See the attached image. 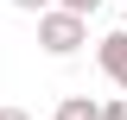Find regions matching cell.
<instances>
[{
  "label": "cell",
  "instance_id": "1",
  "mask_svg": "<svg viewBox=\"0 0 127 120\" xmlns=\"http://www.w3.org/2000/svg\"><path fill=\"white\" fill-rule=\"evenodd\" d=\"M38 44H45V57H76L89 44V19L70 13V6H45L38 13Z\"/></svg>",
  "mask_w": 127,
  "mask_h": 120
},
{
  "label": "cell",
  "instance_id": "2",
  "mask_svg": "<svg viewBox=\"0 0 127 120\" xmlns=\"http://www.w3.org/2000/svg\"><path fill=\"white\" fill-rule=\"evenodd\" d=\"M95 63H102V76H108L114 89H127V25L108 32V38L95 44Z\"/></svg>",
  "mask_w": 127,
  "mask_h": 120
},
{
  "label": "cell",
  "instance_id": "3",
  "mask_svg": "<svg viewBox=\"0 0 127 120\" xmlns=\"http://www.w3.org/2000/svg\"><path fill=\"white\" fill-rule=\"evenodd\" d=\"M51 120H102V101H89V95H64Z\"/></svg>",
  "mask_w": 127,
  "mask_h": 120
},
{
  "label": "cell",
  "instance_id": "4",
  "mask_svg": "<svg viewBox=\"0 0 127 120\" xmlns=\"http://www.w3.org/2000/svg\"><path fill=\"white\" fill-rule=\"evenodd\" d=\"M102 120H127V101L114 95V101H102Z\"/></svg>",
  "mask_w": 127,
  "mask_h": 120
},
{
  "label": "cell",
  "instance_id": "5",
  "mask_svg": "<svg viewBox=\"0 0 127 120\" xmlns=\"http://www.w3.org/2000/svg\"><path fill=\"white\" fill-rule=\"evenodd\" d=\"M57 6H70V13H83V19H89L95 6H102V0H57Z\"/></svg>",
  "mask_w": 127,
  "mask_h": 120
},
{
  "label": "cell",
  "instance_id": "6",
  "mask_svg": "<svg viewBox=\"0 0 127 120\" xmlns=\"http://www.w3.org/2000/svg\"><path fill=\"white\" fill-rule=\"evenodd\" d=\"M19 13H45V6H57V0H13Z\"/></svg>",
  "mask_w": 127,
  "mask_h": 120
},
{
  "label": "cell",
  "instance_id": "7",
  "mask_svg": "<svg viewBox=\"0 0 127 120\" xmlns=\"http://www.w3.org/2000/svg\"><path fill=\"white\" fill-rule=\"evenodd\" d=\"M0 120H32V114H26V107H0Z\"/></svg>",
  "mask_w": 127,
  "mask_h": 120
},
{
  "label": "cell",
  "instance_id": "8",
  "mask_svg": "<svg viewBox=\"0 0 127 120\" xmlns=\"http://www.w3.org/2000/svg\"><path fill=\"white\" fill-rule=\"evenodd\" d=\"M121 25H127V13H121Z\"/></svg>",
  "mask_w": 127,
  "mask_h": 120
}]
</instances>
